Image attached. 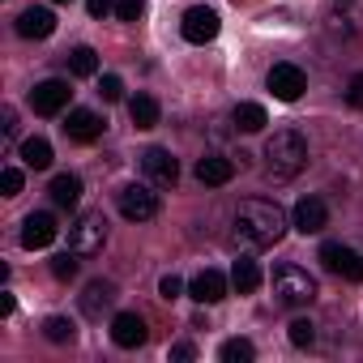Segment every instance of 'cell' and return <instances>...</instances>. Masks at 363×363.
Here are the masks:
<instances>
[{
    "instance_id": "6da1fadb",
    "label": "cell",
    "mask_w": 363,
    "mask_h": 363,
    "mask_svg": "<svg viewBox=\"0 0 363 363\" xmlns=\"http://www.w3.org/2000/svg\"><path fill=\"white\" fill-rule=\"evenodd\" d=\"M286 210L278 201H261V197H248L240 201L235 210V223H231V244L244 248V252H261V248H274L282 235H286Z\"/></svg>"
},
{
    "instance_id": "7a4b0ae2",
    "label": "cell",
    "mask_w": 363,
    "mask_h": 363,
    "mask_svg": "<svg viewBox=\"0 0 363 363\" xmlns=\"http://www.w3.org/2000/svg\"><path fill=\"white\" fill-rule=\"evenodd\" d=\"M303 167H308V141H303V133L299 128H278L265 141V171L274 179H295Z\"/></svg>"
},
{
    "instance_id": "3957f363",
    "label": "cell",
    "mask_w": 363,
    "mask_h": 363,
    "mask_svg": "<svg viewBox=\"0 0 363 363\" xmlns=\"http://www.w3.org/2000/svg\"><path fill=\"white\" fill-rule=\"evenodd\" d=\"M274 299L286 308H308L316 299V278L299 265H278L274 269Z\"/></svg>"
},
{
    "instance_id": "277c9868",
    "label": "cell",
    "mask_w": 363,
    "mask_h": 363,
    "mask_svg": "<svg viewBox=\"0 0 363 363\" xmlns=\"http://www.w3.org/2000/svg\"><path fill=\"white\" fill-rule=\"evenodd\" d=\"M69 248H73L77 257H99V252L107 248V218H103V210H86V214L73 218V227H69Z\"/></svg>"
},
{
    "instance_id": "5b68a950",
    "label": "cell",
    "mask_w": 363,
    "mask_h": 363,
    "mask_svg": "<svg viewBox=\"0 0 363 363\" xmlns=\"http://www.w3.org/2000/svg\"><path fill=\"white\" fill-rule=\"evenodd\" d=\"M116 201L128 223H150L158 214V193H150V184H124Z\"/></svg>"
},
{
    "instance_id": "8992f818",
    "label": "cell",
    "mask_w": 363,
    "mask_h": 363,
    "mask_svg": "<svg viewBox=\"0 0 363 363\" xmlns=\"http://www.w3.org/2000/svg\"><path fill=\"white\" fill-rule=\"evenodd\" d=\"M320 265L346 282H363V252H354L346 244H320Z\"/></svg>"
},
{
    "instance_id": "52a82bcc",
    "label": "cell",
    "mask_w": 363,
    "mask_h": 363,
    "mask_svg": "<svg viewBox=\"0 0 363 363\" xmlns=\"http://www.w3.org/2000/svg\"><path fill=\"white\" fill-rule=\"evenodd\" d=\"M141 171H145V179H150L154 189H171L175 179H179V162H175V154L162 150V145H150V150L141 154Z\"/></svg>"
},
{
    "instance_id": "ba28073f",
    "label": "cell",
    "mask_w": 363,
    "mask_h": 363,
    "mask_svg": "<svg viewBox=\"0 0 363 363\" xmlns=\"http://www.w3.org/2000/svg\"><path fill=\"white\" fill-rule=\"evenodd\" d=\"M179 35H184L189 43H197V48L214 43V39H218V13H214V9H206V5L189 9V13H184V22H179Z\"/></svg>"
},
{
    "instance_id": "9c48e42d",
    "label": "cell",
    "mask_w": 363,
    "mask_h": 363,
    "mask_svg": "<svg viewBox=\"0 0 363 363\" xmlns=\"http://www.w3.org/2000/svg\"><path fill=\"white\" fill-rule=\"evenodd\" d=\"M69 99H73V90H69V82H60V77L39 82V86L30 90V107H35L39 116H60V111L69 107Z\"/></svg>"
},
{
    "instance_id": "30bf717a",
    "label": "cell",
    "mask_w": 363,
    "mask_h": 363,
    "mask_svg": "<svg viewBox=\"0 0 363 363\" xmlns=\"http://www.w3.org/2000/svg\"><path fill=\"white\" fill-rule=\"evenodd\" d=\"M291 227H295L299 235H320V231L329 227V210H325V201H320V197H299L295 210H291Z\"/></svg>"
},
{
    "instance_id": "8fae6325",
    "label": "cell",
    "mask_w": 363,
    "mask_h": 363,
    "mask_svg": "<svg viewBox=\"0 0 363 363\" xmlns=\"http://www.w3.org/2000/svg\"><path fill=\"white\" fill-rule=\"evenodd\" d=\"M269 90H274V99H282V103H295L303 90H308V77H303V69L299 65H274L269 69Z\"/></svg>"
},
{
    "instance_id": "7c38bea8",
    "label": "cell",
    "mask_w": 363,
    "mask_h": 363,
    "mask_svg": "<svg viewBox=\"0 0 363 363\" xmlns=\"http://www.w3.org/2000/svg\"><path fill=\"white\" fill-rule=\"evenodd\" d=\"M103 116L99 111H90V107H73L69 111V120H65V133H69V141H77V145H90V141H99L103 137Z\"/></svg>"
},
{
    "instance_id": "4fadbf2b",
    "label": "cell",
    "mask_w": 363,
    "mask_h": 363,
    "mask_svg": "<svg viewBox=\"0 0 363 363\" xmlns=\"http://www.w3.org/2000/svg\"><path fill=\"white\" fill-rule=\"evenodd\" d=\"M145 337H150L145 316H137V312H116V316H111V342H116V346L137 350V346H145Z\"/></svg>"
},
{
    "instance_id": "5bb4252c",
    "label": "cell",
    "mask_w": 363,
    "mask_h": 363,
    "mask_svg": "<svg viewBox=\"0 0 363 363\" xmlns=\"http://www.w3.org/2000/svg\"><path fill=\"white\" fill-rule=\"evenodd\" d=\"M56 231H60V227H56L52 214H43V210H39V214H26V223H22V248H30V252H35V248H48V244L56 240Z\"/></svg>"
},
{
    "instance_id": "9a60e30c",
    "label": "cell",
    "mask_w": 363,
    "mask_h": 363,
    "mask_svg": "<svg viewBox=\"0 0 363 363\" xmlns=\"http://www.w3.org/2000/svg\"><path fill=\"white\" fill-rule=\"evenodd\" d=\"M231 175H235V162H231L227 154H206V158H197V179H201L206 189L231 184Z\"/></svg>"
},
{
    "instance_id": "2e32d148",
    "label": "cell",
    "mask_w": 363,
    "mask_h": 363,
    "mask_svg": "<svg viewBox=\"0 0 363 363\" xmlns=\"http://www.w3.org/2000/svg\"><path fill=\"white\" fill-rule=\"evenodd\" d=\"M227 286H231V278H223L218 269H201V274L189 282V295H193L197 303H218V299H227Z\"/></svg>"
},
{
    "instance_id": "e0dca14e",
    "label": "cell",
    "mask_w": 363,
    "mask_h": 363,
    "mask_svg": "<svg viewBox=\"0 0 363 363\" xmlns=\"http://www.w3.org/2000/svg\"><path fill=\"white\" fill-rule=\"evenodd\" d=\"M52 30H56V13H52V9L30 5V9L18 18V35H22V39H48Z\"/></svg>"
},
{
    "instance_id": "ac0fdd59",
    "label": "cell",
    "mask_w": 363,
    "mask_h": 363,
    "mask_svg": "<svg viewBox=\"0 0 363 363\" xmlns=\"http://www.w3.org/2000/svg\"><path fill=\"white\" fill-rule=\"evenodd\" d=\"M111 303H116V286H111V282H103V278H99V282H90V286L82 291V312H86V316H94V320H99Z\"/></svg>"
},
{
    "instance_id": "d6986e66",
    "label": "cell",
    "mask_w": 363,
    "mask_h": 363,
    "mask_svg": "<svg viewBox=\"0 0 363 363\" xmlns=\"http://www.w3.org/2000/svg\"><path fill=\"white\" fill-rule=\"evenodd\" d=\"M48 193H52V201H56L60 210H73V206L82 201V179L69 175V171H60V175L52 179V189H48Z\"/></svg>"
},
{
    "instance_id": "ffe728a7",
    "label": "cell",
    "mask_w": 363,
    "mask_h": 363,
    "mask_svg": "<svg viewBox=\"0 0 363 363\" xmlns=\"http://www.w3.org/2000/svg\"><path fill=\"white\" fill-rule=\"evenodd\" d=\"M52 158H56V154H52V141H48V137H26V141H22V162H26L30 171H48Z\"/></svg>"
},
{
    "instance_id": "44dd1931",
    "label": "cell",
    "mask_w": 363,
    "mask_h": 363,
    "mask_svg": "<svg viewBox=\"0 0 363 363\" xmlns=\"http://www.w3.org/2000/svg\"><path fill=\"white\" fill-rule=\"evenodd\" d=\"M231 286H235L240 295H252V291L261 286V269H257V261L240 257V261L231 265Z\"/></svg>"
},
{
    "instance_id": "7402d4cb",
    "label": "cell",
    "mask_w": 363,
    "mask_h": 363,
    "mask_svg": "<svg viewBox=\"0 0 363 363\" xmlns=\"http://www.w3.org/2000/svg\"><path fill=\"white\" fill-rule=\"evenodd\" d=\"M231 120H235V128H240V133H261V128L269 124V116H265V107H261V103H240Z\"/></svg>"
},
{
    "instance_id": "603a6c76",
    "label": "cell",
    "mask_w": 363,
    "mask_h": 363,
    "mask_svg": "<svg viewBox=\"0 0 363 363\" xmlns=\"http://www.w3.org/2000/svg\"><path fill=\"white\" fill-rule=\"evenodd\" d=\"M128 116H133L137 128H154V124H158V103H154L150 94H133V99H128Z\"/></svg>"
},
{
    "instance_id": "cb8c5ba5",
    "label": "cell",
    "mask_w": 363,
    "mask_h": 363,
    "mask_svg": "<svg viewBox=\"0 0 363 363\" xmlns=\"http://www.w3.org/2000/svg\"><path fill=\"white\" fill-rule=\"evenodd\" d=\"M69 73L73 77H94L99 73V52L94 48H73L69 52Z\"/></svg>"
},
{
    "instance_id": "d4e9b609",
    "label": "cell",
    "mask_w": 363,
    "mask_h": 363,
    "mask_svg": "<svg viewBox=\"0 0 363 363\" xmlns=\"http://www.w3.org/2000/svg\"><path fill=\"white\" fill-rule=\"evenodd\" d=\"M43 337L56 342V346H65V342L77 337V325H73L69 316H48V320H43Z\"/></svg>"
},
{
    "instance_id": "484cf974",
    "label": "cell",
    "mask_w": 363,
    "mask_h": 363,
    "mask_svg": "<svg viewBox=\"0 0 363 363\" xmlns=\"http://www.w3.org/2000/svg\"><path fill=\"white\" fill-rule=\"evenodd\" d=\"M218 359H223V363H252V359H257V346H252L248 337H231V342H223Z\"/></svg>"
},
{
    "instance_id": "4316f807",
    "label": "cell",
    "mask_w": 363,
    "mask_h": 363,
    "mask_svg": "<svg viewBox=\"0 0 363 363\" xmlns=\"http://www.w3.org/2000/svg\"><path fill=\"white\" fill-rule=\"evenodd\" d=\"M316 342V325L308 320V316H299V320H291V346H299V350H308Z\"/></svg>"
},
{
    "instance_id": "83f0119b",
    "label": "cell",
    "mask_w": 363,
    "mask_h": 363,
    "mask_svg": "<svg viewBox=\"0 0 363 363\" xmlns=\"http://www.w3.org/2000/svg\"><path fill=\"white\" fill-rule=\"evenodd\" d=\"M52 274H56L60 282H73V278H77V252L69 248V252H60V257H52Z\"/></svg>"
},
{
    "instance_id": "f1b7e54d",
    "label": "cell",
    "mask_w": 363,
    "mask_h": 363,
    "mask_svg": "<svg viewBox=\"0 0 363 363\" xmlns=\"http://www.w3.org/2000/svg\"><path fill=\"white\" fill-rule=\"evenodd\" d=\"M0 193H5V197H18V193H22V171H18V167H5V171H0Z\"/></svg>"
},
{
    "instance_id": "f546056e",
    "label": "cell",
    "mask_w": 363,
    "mask_h": 363,
    "mask_svg": "<svg viewBox=\"0 0 363 363\" xmlns=\"http://www.w3.org/2000/svg\"><path fill=\"white\" fill-rule=\"evenodd\" d=\"M145 13V0H116V18L120 22H137Z\"/></svg>"
},
{
    "instance_id": "4dcf8cb0",
    "label": "cell",
    "mask_w": 363,
    "mask_h": 363,
    "mask_svg": "<svg viewBox=\"0 0 363 363\" xmlns=\"http://www.w3.org/2000/svg\"><path fill=\"white\" fill-rule=\"evenodd\" d=\"M99 94H103L107 103H116V99H124V82H120L116 73H103V82H99Z\"/></svg>"
},
{
    "instance_id": "1f68e13d",
    "label": "cell",
    "mask_w": 363,
    "mask_h": 363,
    "mask_svg": "<svg viewBox=\"0 0 363 363\" xmlns=\"http://www.w3.org/2000/svg\"><path fill=\"white\" fill-rule=\"evenodd\" d=\"M346 103H350L354 111H363V73H354V77L346 82Z\"/></svg>"
},
{
    "instance_id": "d6a6232c",
    "label": "cell",
    "mask_w": 363,
    "mask_h": 363,
    "mask_svg": "<svg viewBox=\"0 0 363 363\" xmlns=\"http://www.w3.org/2000/svg\"><path fill=\"white\" fill-rule=\"evenodd\" d=\"M158 295H162V299H179V295H184V282H179L175 274H167V278L158 282Z\"/></svg>"
},
{
    "instance_id": "836d02e7",
    "label": "cell",
    "mask_w": 363,
    "mask_h": 363,
    "mask_svg": "<svg viewBox=\"0 0 363 363\" xmlns=\"http://www.w3.org/2000/svg\"><path fill=\"white\" fill-rule=\"evenodd\" d=\"M86 9H90V18H107L116 9V0H86Z\"/></svg>"
},
{
    "instance_id": "e575fe53",
    "label": "cell",
    "mask_w": 363,
    "mask_h": 363,
    "mask_svg": "<svg viewBox=\"0 0 363 363\" xmlns=\"http://www.w3.org/2000/svg\"><path fill=\"white\" fill-rule=\"evenodd\" d=\"M0 120H5V137L13 141V137H18V111H13V107H5V111H0Z\"/></svg>"
},
{
    "instance_id": "d590c367",
    "label": "cell",
    "mask_w": 363,
    "mask_h": 363,
    "mask_svg": "<svg viewBox=\"0 0 363 363\" xmlns=\"http://www.w3.org/2000/svg\"><path fill=\"white\" fill-rule=\"evenodd\" d=\"M171 359H197V346L193 342H175L171 346Z\"/></svg>"
},
{
    "instance_id": "8d00e7d4",
    "label": "cell",
    "mask_w": 363,
    "mask_h": 363,
    "mask_svg": "<svg viewBox=\"0 0 363 363\" xmlns=\"http://www.w3.org/2000/svg\"><path fill=\"white\" fill-rule=\"evenodd\" d=\"M13 308H18V303H13V295H9V291H5V295H0V312H5V316H9V312H13Z\"/></svg>"
},
{
    "instance_id": "74e56055",
    "label": "cell",
    "mask_w": 363,
    "mask_h": 363,
    "mask_svg": "<svg viewBox=\"0 0 363 363\" xmlns=\"http://www.w3.org/2000/svg\"><path fill=\"white\" fill-rule=\"evenodd\" d=\"M56 5H69V0H56Z\"/></svg>"
}]
</instances>
